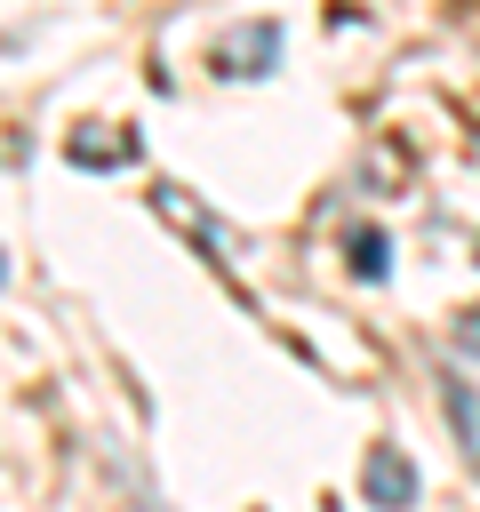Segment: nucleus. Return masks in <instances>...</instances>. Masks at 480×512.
Masks as SVG:
<instances>
[{
  "instance_id": "f257e3e1",
  "label": "nucleus",
  "mask_w": 480,
  "mask_h": 512,
  "mask_svg": "<svg viewBox=\"0 0 480 512\" xmlns=\"http://www.w3.org/2000/svg\"><path fill=\"white\" fill-rule=\"evenodd\" d=\"M360 496H368L376 512H408V504H416V464H408L400 448H368V464H360Z\"/></svg>"
},
{
  "instance_id": "f03ea898",
  "label": "nucleus",
  "mask_w": 480,
  "mask_h": 512,
  "mask_svg": "<svg viewBox=\"0 0 480 512\" xmlns=\"http://www.w3.org/2000/svg\"><path fill=\"white\" fill-rule=\"evenodd\" d=\"M272 56H280V24H240V32L216 40V72H232V80L272 72Z\"/></svg>"
},
{
  "instance_id": "7ed1b4c3",
  "label": "nucleus",
  "mask_w": 480,
  "mask_h": 512,
  "mask_svg": "<svg viewBox=\"0 0 480 512\" xmlns=\"http://www.w3.org/2000/svg\"><path fill=\"white\" fill-rule=\"evenodd\" d=\"M440 408H448V424H456V448H464V464L480 472V392H472L464 376H448V384H440Z\"/></svg>"
},
{
  "instance_id": "20e7f679",
  "label": "nucleus",
  "mask_w": 480,
  "mask_h": 512,
  "mask_svg": "<svg viewBox=\"0 0 480 512\" xmlns=\"http://www.w3.org/2000/svg\"><path fill=\"white\" fill-rule=\"evenodd\" d=\"M64 160H72V168H120V160H136V136H128V128H120V136L80 128V136L64 144Z\"/></svg>"
},
{
  "instance_id": "39448f33",
  "label": "nucleus",
  "mask_w": 480,
  "mask_h": 512,
  "mask_svg": "<svg viewBox=\"0 0 480 512\" xmlns=\"http://www.w3.org/2000/svg\"><path fill=\"white\" fill-rule=\"evenodd\" d=\"M344 256H352V280H384V272H392V240H384L376 224H352V232H344Z\"/></svg>"
},
{
  "instance_id": "423d86ee",
  "label": "nucleus",
  "mask_w": 480,
  "mask_h": 512,
  "mask_svg": "<svg viewBox=\"0 0 480 512\" xmlns=\"http://www.w3.org/2000/svg\"><path fill=\"white\" fill-rule=\"evenodd\" d=\"M456 344H464V352L480 360V312H456Z\"/></svg>"
},
{
  "instance_id": "0eeeda50",
  "label": "nucleus",
  "mask_w": 480,
  "mask_h": 512,
  "mask_svg": "<svg viewBox=\"0 0 480 512\" xmlns=\"http://www.w3.org/2000/svg\"><path fill=\"white\" fill-rule=\"evenodd\" d=\"M0 280H8V264H0Z\"/></svg>"
}]
</instances>
